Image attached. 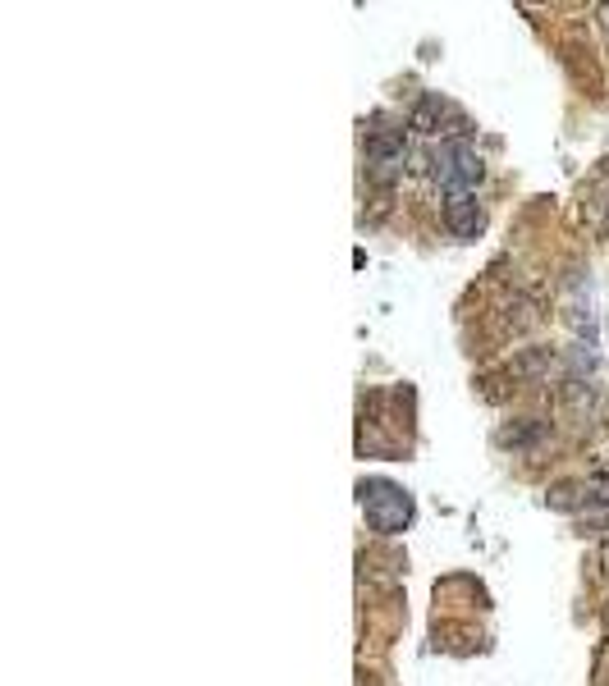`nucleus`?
Wrapping results in <instances>:
<instances>
[{
    "instance_id": "nucleus-1",
    "label": "nucleus",
    "mask_w": 609,
    "mask_h": 686,
    "mask_svg": "<svg viewBox=\"0 0 609 686\" xmlns=\"http://www.w3.org/2000/svg\"><path fill=\"white\" fill-rule=\"evenodd\" d=\"M358 494H362V513H367L371 531L394 536V531H403V526L413 522V499H408V490H403V485H394V481H362Z\"/></svg>"
},
{
    "instance_id": "nucleus-2",
    "label": "nucleus",
    "mask_w": 609,
    "mask_h": 686,
    "mask_svg": "<svg viewBox=\"0 0 609 686\" xmlns=\"http://www.w3.org/2000/svg\"><path fill=\"white\" fill-rule=\"evenodd\" d=\"M435 183H440L449 197L472 193V188L481 183V156L463 138L440 142V147H435Z\"/></svg>"
},
{
    "instance_id": "nucleus-3",
    "label": "nucleus",
    "mask_w": 609,
    "mask_h": 686,
    "mask_svg": "<svg viewBox=\"0 0 609 686\" xmlns=\"http://www.w3.org/2000/svg\"><path fill=\"white\" fill-rule=\"evenodd\" d=\"M481 206H477V197L472 193H458V197H449L445 202V225H449V234L454 238H477L481 234Z\"/></svg>"
},
{
    "instance_id": "nucleus-4",
    "label": "nucleus",
    "mask_w": 609,
    "mask_h": 686,
    "mask_svg": "<svg viewBox=\"0 0 609 686\" xmlns=\"http://www.w3.org/2000/svg\"><path fill=\"white\" fill-rule=\"evenodd\" d=\"M445 119H454V124H468V119L458 115V110L449 106V101L440 97V92H426V97L413 106L408 124H413V129H422V133H440V124H445Z\"/></svg>"
},
{
    "instance_id": "nucleus-5",
    "label": "nucleus",
    "mask_w": 609,
    "mask_h": 686,
    "mask_svg": "<svg viewBox=\"0 0 609 686\" xmlns=\"http://www.w3.org/2000/svg\"><path fill=\"white\" fill-rule=\"evenodd\" d=\"M541 435H545L541 421H532V426H509V430H500V444H513V449H522V444H536Z\"/></svg>"
},
{
    "instance_id": "nucleus-6",
    "label": "nucleus",
    "mask_w": 609,
    "mask_h": 686,
    "mask_svg": "<svg viewBox=\"0 0 609 686\" xmlns=\"http://www.w3.org/2000/svg\"><path fill=\"white\" fill-rule=\"evenodd\" d=\"M600 563H605V568H609V545H605V554H600Z\"/></svg>"
}]
</instances>
